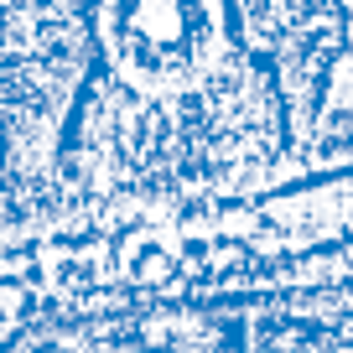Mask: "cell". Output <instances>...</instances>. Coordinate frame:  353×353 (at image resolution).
<instances>
[{
  "instance_id": "1",
  "label": "cell",
  "mask_w": 353,
  "mask_h": 353,
  "mask_svg": "<svg viewBox=\"0 0 353 353\" xmlns=\"http://www.w3.org/2000/svg\"><path fill=\"white\" fill-rule=\"evenodd\" d=\"M99 47L135 94L192 88L229 42L219 0H99Z\"/></svg>"
}]
</instances>
